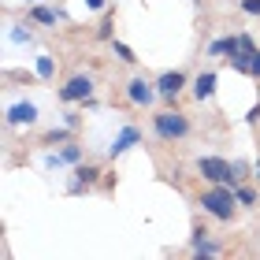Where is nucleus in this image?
<instances>
[{
	"label": "nucleus",
	"instance_id": "f257e3e1",
	"mask_svg": "<svg viewBox=\"0 0 260 260\" xmlns=\"http://www.w3.org/2000/svg\"><path fill=\"white\" fill-rule=\"evenodd\" d=\"M152 130H156L160 141H182L190 134V119H186V112H179V108H164V112L152 115Z\"/></svg>",
	"mask_w": 260,
	"mask_h": 260
},
{
	"label": "nucleus",
	"instance_id": "f03ea898",
	"mask_svg": "<svg viewBox=\"0 0 260 260\" xmlns=\"http://www.w3.org/2000/svg\"><path fill=\"white\" fill-rule=\"evenodd\" d=\"M234 201H238V193H234L227 182H216V190H208L201 197V205H205V212L216 216L219 223H231L234 219Z\"/></svg>",
	"mask_w": 260,
	"mask_h": 260
},
{
	"label": "nucleus",
	"instance_id": "7ed1b4c3",
	"mask_svg": "<svg viewBox=\"0 0 260 260\" xmlns=\"http://www.w3.org/2000/svg\"><path fill=\"white\" fill-rule=\"evenodd\" d=\"M156 93L160 89H152V82H145V78H130L126 82V97H130V104H138V108H149V104L156 101Z\"/></svg>",
	"mask_w": 260,
	"mask_h": 260
},
{
	"label": "nucleus",
	"instance_id": "20e7f679",
	"mask_svg": "<svg viewBox=\"0 0 260 260\" xmlns=\"http://www.w3.org/2000/svg\"><path fill=\"white\" fill-rule=\"evenodd\" d=\"M89 93H93V78L75 75V78H67V86L60 89V101H89Z\"/></svg>",
	"mask_w": 260,
	"mask_h": 260
},
{
	"label": "nucleus",
	"instance_id": "39448f33",
	"mask_svg": "<svg viewBox=\"0 0 260 260\" xmlns=\"http://www.w3.org/2000/svg\"><path fill=\"white\" fill-rule=\"evenodd\" d=\"M197 171L205 175L208 182H227L231 164H227V160H219V156H201V160H197Z\"/></svg>",
	"mask_w": 260,
	"mask_h": 260
},
{
	"label": "nucleus",
	"instance_id": "423d86ee",
	"mask_svg": "<svg viewBox=\"0 0 260 260\" xmlns=\"http://www.w3.org/2000/svg\"><path fill=\"white\" fill-rule=\"evenodd\" d=\"M8 123L11 126H34V123H38V104H30V101L11 104V108H8Z\"/></svg>",
	"mask_w": 260,
	"mask_h": 260
},
{
	"label": "nucleus",
	"instance_id": "0eeeda50",
	"mask_svg": "<svg viewBox=\"0 0 260 260\" xmlns=\"http://www.w3.org/2000/svg\"><path fill=\"white\" fill-rule=\"evenodd\" d=\"M182 86H186V75L182 71H164V75L156 78V89H160V97H168V101H175L182 93Z\"/></svg>",
	"mask_w": 260,
	"mask_h": 260
},
{
	"label": "nucleus",
	"instance_id": "6e6552de",
	"mask_svg": "<svg viewBox=\"0 0 260 260\" xmlns=\"http://www.w3.org/2000/svg\"><path fill=\"white\" fill-rule=\"evenodd\" d=\"M216 71H205V75H197V82H193V97L197 101H208L212 93H216Z\"/></svg>",
	"mask_w": 260,
	"mask_h": 260
},
{
	"label": "nucleus",
	"instance_id": "1a4fd4ad",
	"mask_svg": "<svg viewBox=\"0 0 260 260\" xmlns=\"http://www.w3.org/2000/svg\"><path fill=\"white\" fill-rule=\"evenodd\" d=\"M138 141H141V134H138V126H126L123 134L115 138V145L108 149V152H112V160H115V156H123V152H126L130 145H138Z\"/></svg>",
	"mask_w": 260,
	"mask_h": 260
},
{
	"label": "nucleus",
	"instance_id": "9d476101",
	"mask_svg": "<svg viewBox=\"0 0 260 260\" xmlns=\"http://www.w3.org/2000/svg\"><path fill=\"white\" fill-rule=\"evenodd\" d=\"M97 175H101V168H97V164H82V168L75 171V186H71V190H82V186H93V182H97Z\"/></svg>",
	"mask_w": 260,
	"mask_h": 260
},
{
	"label": "nucleus",
	"instance_id": "9b49d317",
	"mask_svg": "<svg viewBox=\"0 0 260 260\" xmlns=\"http://www.w3.org/2000/svg\"><path fill=\"white\" fill-rule=\"evenodd\" d=\"M208 52H212V56H227V60H231L234 52H242V41H238V38H219V41L208 45Z\"/></svg>",
	"mask_w": 260,
	"mask_h": 260
},
{
	"label": "nucleus",
	"instance_id": "f8f14e48",
	"mask_svg": "<svg viewBox=\"0 0 260 260\" xmlns=\"http://www.w3.org/2000/svg\"><path fill=\"white\" fill-rule=\"evenodd\" d=\"M30 19H34V22H41V26H56V19H60V11H56V8H45V4H34Z\"/></svg>",
	"mask_w": 260,
	"mask_h": 260
},
{
	"label": "nucleus",
	"instance_id": "ddd939ff",
	"mask_svg": "<svg viewBox=\"0 0 260 260\" xmlns=\"http://www.w3.org/2000/svg\"><path fill=\"white\" fill-rule=\"evenodd\" d=\"M245 171H249V168H245L242 160H234V164H231V175H227V186H238V182L245 179Z\"/></svg>",
	"mask_w": 260,
	"mask_h": 260
},
{
	"label": "nucleus",
	"instance_id": "4468645a",
	"mask_svg": "<svg viewBox=\"0 0 260 260\" xmlns=\"http://www.w3.org/2000/svg\"><path fill=\"white\" fill-rule=\"evenodd\" d=\"M52 75H56L52 56H38V78H52Z\"/></svg>",
	"mask_w": 260,
	"mask_h": 260
},
{
	"label": "nucleus",
	"instance_id": "2eb2a0df",
	"mask_svg": "<svg viewBox=\"0 0 260 260\" xmlns=\"http://www.w3.org/2000/svg\"><path fill=\"white\" fill-rule=\"evenodd\" d=\"M112 52H115V56H119V60H123V63H134V60H138V56H134V52H130V49H126V45H123V41H112Z\"/></svg>",
	"mask_w": 260,
	"mask_h": 260
},
{
	"label": "nucleus",
	"instance_id": "dca6fc26",
	"mask_svg": "<svg viewBox=\"0 0 260 260\" xmlns=\"http://www.w3.org/2000/svg\"><path fill=\"white\" fill-rule=\"evenodd\" d=\"M238 205H245V208L256 205V190L253 186H238Z\"/></svg>",
	"mask_w": 260,
	"mask_h": 260
},
{
	"label": "nucleus",
	"instance_id": "f3484780",
	"mask_svg": "<svg viewBox=\"0 0 260 260\" xmlns=\"http://www.w3.org/2000/svg\"><path fill=\"white\" fill-rule=\"evenodd\" d=\"M60 141H67V126H63V130H49V134H45V145H60Z\"/></svg>",
	"mask_w": 260,
	"mask_h": 260
},
{
	"label": "nucleus",
	"instance_id": "a211bd4d",
	"mask_svg": "<svg viewBox=\"0 0 260 260\" xmlns=\"http://www.w3.org/2000/svg\"><path fill=\"white\" fill-rule=\"evenodd\" d=\"M238 41H242V52H256V45H253V38H249V34H242Z\"/></svg>",
	"mask_w": 260,
	"mask_h": 260
},
{
	"label": "nucleus",
	"instance_id": "6ab92c4d",
	"mask_svg": "<svg viewBox=\"0 0 260 260\" xmlns=\"http://www.w3.org/2000/svg\"><path fill=\"white\" fill-rule=\"evenodd\" d=\"M242 8L249 11V15H260V0H242Z\"/></svg>",
	"mask_w": 260,
	"mask_h": 260
},
{
	"label": "nucleus",
	"instance_id": "aec40b11",
	"mask_svg": "<svg viewBox=\"0 0 260 260\" xmlns=\"http://www.w3.org/2000/svg\"><path fill=\"white\" fill-rule=\"evenodd\" d=\"M11 41H19V45H26V41H30V34H26V30H11Z\"/></svg>",
	"mask_w": 260,
	"mask_h": 260
},
{
	"label": "nucleus",
	"instance_id": "412c9836",
	"mask_svg": "<svg viewBox=\"0 0 260 260\" xmlns=\"http://www.w3.org/2000/svg\"><path fill=\"white\" fill-rule=\"evenodd\" d=\"M86 8L89 11H104V8H108V0H86Z\"/></svg>",
	"mask_w": 260,
	"mask_h": 260
},
{
	"label": "nucleus",
	"instance_id": "4be33fe9",
	"mask_svg": "<svg viewBox=\"0 0 260 260\" xmlns=\"http://www.w3.org/2000/svg\"><path fill=\"white\" fill-rule=\"evenodd\" d=\"M97 34H101V38H112V19H104V22H101V30H97Z\"/></svg>",
	"mask_w": 260,
	"mask_h": 260
},
{
	"label": "nucleus",
	"instance_id": "5701e85b",
	"mask_svg": "<svg viewBox=\"0 0 260 260\" xmlns=\"http://www.w3.org/2000/svg\"><path fill=\"white\" fill-rule=\"evenodd\" d=\"M253 78H260V49L253 52Z\"/></svg>",
	"mask_w": 260,
	"mask_h": 260
},
{
	"label": "nucleus",
	"instance_id": "b1692460",
	"mask_svg": "<svg viewBox=\"0 0 260 260\" xmlns=\"http://www.w3.org/2000/svg\"><path fill=\"white\" fill-rule=\"evenodd\" d=\"M253 175H256V182H260V160H256V168H253Z\"/></svg>",
	"mask_w": 260,
	"mask_h": 260
},
{
	"label": "nucleus",
	"instance_id": "393cba45",
	"mask_svg": "<svg viewBox=\"0 0 260 260\" xmlns=\"http://www.w3.org/2000/svg\"><path fill=\"white\" fill-rule=\"evenodd\" d=\"M30 4H38V0H30Z\"/></svg>",
	"mask_w": 260,
	"mask_h": 260
}]
</instances>
